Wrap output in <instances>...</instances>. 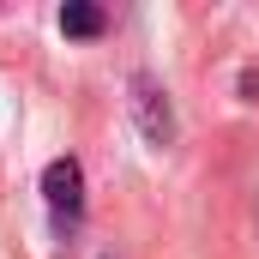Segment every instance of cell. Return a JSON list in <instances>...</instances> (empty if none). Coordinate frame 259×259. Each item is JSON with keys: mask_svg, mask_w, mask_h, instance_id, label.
<instances>
[{"mask_svg": "<svg viewBox=\"0 0 259 259\" xmlns=\"http://www.w3.org/2000/svg\"><path fill=\"white\" fill-rule=\"evenodd\" d=\"M241 97H247V103H259V66H247V72H241Z\"/></svg>", "mask_w": 259, "mask_h": 259, "instance_id": "obj_4", "label": "cell"}, {"mask_svg": "<svg viewBox=\"0 0 259 259\" xmlns=\"http://www.w3.org/2000/svg\"><path fill=\"white\" fill-rule=\"evenodd\" d=\"M127 115L133 127H139V139L145 145H175V103H169V91L151 78V72H133L127 78Z\"/></svg>", "mask_w": 259, "mask_h": 259, "instance_id": "obj_2", "label": "cell"}, {"mask_svg": "<svg viewBox=\"0 0 259 259\" xmlns=\"http://www.w3.org/2000/svg\"><path fill=\"white\" fill-rule=\"evenodd\" d=\"M42 205H49L55 235H78V223H84V169H78V157H55L42 169Z\"/></svg>", "mask_w": 259, "mask_h": 259, "instance_id": "obj_1", "label": "cell"}, {"mask_svg": "<svg viewBox=\"0 0 259 259\" xmlns=\"http://www.w3.org/2000/svg\"><path fill=\"white\" fill-rule=\"evenodd\" d=\"M103 30H109V12H103V6H91V0H66L61 6V36L91 42V36H103Z\"/></svg>", "mask_w": 259, "mask_h": 259, "instance_id": "obj_3", "label": "cell"}]
</instances>
